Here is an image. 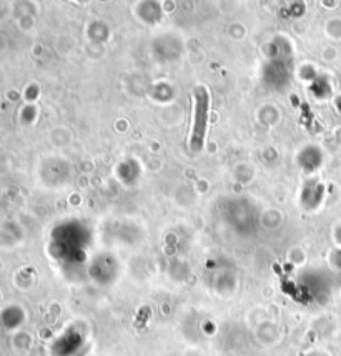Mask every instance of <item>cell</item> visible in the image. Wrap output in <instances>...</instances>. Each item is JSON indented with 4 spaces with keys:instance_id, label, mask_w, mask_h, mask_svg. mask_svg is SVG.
<instances>
[{
    "instance_id": "obj_1",
    "label": "cell",
    "mask_w": 341,
    "mask_h": 356,
    "mask_svg": "<svg viewBox=\"0 0 341 356\" xmlns=\"http://www.w3.org/2000/svg\"><path fill=\"white\" fill-rule=\"evenodd\" d=\"M208 107H210V95L207 88L198 87L195 90V117H193V132H191L190 147L193 152H198L203 147L205 130H207Z\"/></svg>"
}]
</instances>
